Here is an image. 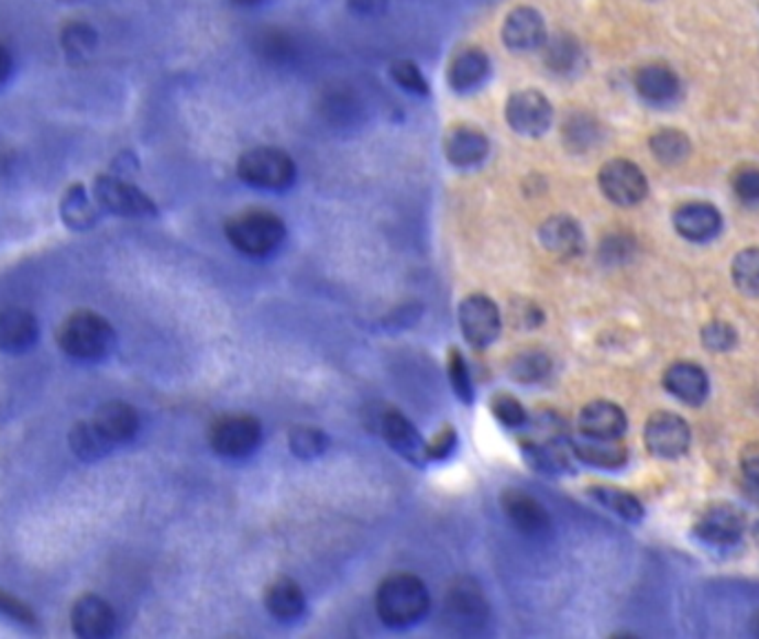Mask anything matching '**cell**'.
Wrapping results in <instances>:
<instances>
[{"label":"cell","mask_w":759,"mask_h":639,"mask_svg":"<svg viewBox=\"0 0 759 639\" xmlns=\"http://www.w3.org/2000/svg\"><path fill=\"white\" fill-rule=\"evenodd\" d=\"M431 606L425 582L411 573H398L380 584L375 593V610L380 621L403 628L420 621Z\"/></svg>","instance_id":"6da1fadb"},{"label":"cell","mask_w":759,"mask_h":639,"mask_svg":"<svg viewBox=\"0 0 759 639\" xmlns=\"http://www.w3.org/2000/svg\"><path fill=\"white\" fill-rule=\"evenodd\" d=\"M455 447V431L444 427L431 442H427V462L429 460H447Z\"/></svg>","instance_id":"7dc6e473"},{"label":"cell","mask_w":759,"mask_h":639,"mask_svg":"<svg viewBox=\"0 0 759 639\" xmlns=\"http://www.w3.org/2000/svg\"><path fill=\"white\" fill-rule=\"evenodd\" d=\"M327 447H329V440L320 429L296 427L289 433V449L302 460H314V458L322 455L327 451Z\"/></svg>","instance_id":"ab89813d"},{"label":"cell","mask_w":759,"mask_h":639,"mask_svg":"<svg viewBox=\"0 0 759 639\" xmlns=\"http://www.w3.org/2000/svg\"><path fill=\"white\" fill-rule=\"evenodd\" d=\"M733 280L737 289L746 296L759 298V249L750 246L735 255Z\"/></svg>","instance_id":"d6a6232c"},{"label":"cell","mask_w":759,"mask_h":639,"mask_svg":"<svg viewBox=\"0 0 759 639\" xmlns=\"http://www.w3.org/2000/svg\"><path fill=\"white\" fill-rule=\"evenodd\" d=\"M540 240L544 249L562 261L575 258L584 249V235L580 224L569 216H553L540 227Z\"/></svg>","instance_id":"44dd1931"},{"label":"cell","mask_w":759,"mask_h":639,"mask_svg":"<svg viewBox=\"0 0 759 639\" xmlns=\"http://www.w3.org/2000/svg\"><path fill=\"white\" fill-rule=\"evenodd\" d=\"M392 76H394V80H396L403 89H407V91L422 93V96L429 93V82H427V78L422 76L420 67H418L416 63H411V60H396V63L392 65Z\"/></svg>","instance_id":"ee69618b"},{"label":"cell","mask_w":759,"mask_h":639,"mask_svg":"<svg viewBox=\"0 0 759 639\" xmlns=\"http://www.w3.org/2000/svg\"><path fill=\"white\" fill-rule=\"evenodd\" d=\"M444 156L453 167H475L488 156V139L471 124H458L444 139Z\"/></svg>","instance_id":"e0dca14e"},{"label":"cell","mask_w":759,"mask_h":639,"mask_svg":"<svg viewBox=\"0 0 759 639\" xmlns=\"http://www.w3.org/2000/svg\"><path fill=\"white\" fill-rule=\"evenodd\" d=\"M702 342H704L706 349L722 353V351H728V349L735 346L737 333H735V329H733L730 324H726V322H711V324H706L704 331H702Z\"/></svg>","instance_id":"f6af8a7d"},{"label":"cell","mask_w":759,"mask_h":639,"mask_svg":"<svg viewBox=\"0 0 759 639\" xmlns=\"http://www.w3.org/2000/svg\"><path fill=\"white\" fill-rule=\"evenodd\" d=\"M757 540H759V527H757Z\"/></svg>","instance_id":"11a10c76"},{"label":"cell","mask_w":759,"mask_h":639,"mask_svg":"<svg viewBox=\"0 0 759 639\" xmlns=\"http://www.w3.org/2000/svg\"><path fill=\"white\" fill-rule=\"evenodd\" d=\"M91 422L111 447L130 442L139 433V427H141V418H139L136 409L127 403L102 405L96 411Z\"/></svg>","instance_id":"ac0fdd59"},{"label":"cell","mask_w":759,"mask_h":639,"mask_svg":"<svg viewBox=\"0 0 759 639\" xmlns=\"http://www.w3.org/2000/svg\"><path fill=\"white\" fill-rule=\"evenodd\" d=\"M224 233L240 253L251 255V258H263L283 244L287 229L276 213L251 209L227 220Z\"/></svg>","instance_id":"7a4b0ae2"},{"label":"cell","mask_w":759,"mask_h":639,"mask_svg":"<svg viewBox=\"0 0 759 639\" xmlns=\"http://www.w3.org/2000/svg\"><path fill=\"white\" fill-rule=\"evenodd\" d=\"M602 255L608 263H622L626 255L632 251V242L626 235H610L604 240V244L600 246Z\"/></svg>","instance_id":"c3c4849f"},{"label":"cell","mask_w":759,"mask_h":639,"mask_svg":"<svg viewBox=\"0 0 759 639\" xmlns=\"http://www.w3.org/2000/svg\"><path fill=\"white\" fill-rule=\"evenodd\" d=\"M265 606L276 619L294 621L305 613L307 599L298 582L292 577H278L265 591Z\"/></svg>","instance_id":"4316f807"},{"label":"cell","mask_w":759,"mask_h":639,"mask_svg":"<svg viewBox=\"0 0 759 639\" xmlns=\"http://www.w3.org/2000/svg\"><path fill=\"white\" fill-rule=\"evenodd\" d=\"M233 3H238V5H256V3H261V0H233Z\"/></svg>","instance_id":"f5cc1de1"},{"label":"cell","mask_w":759,"mask_h":639,"mask_svg":"<svg viewBox=\"0 0 759 639\" xmlns=\"http://www.w3.org/2000/svg\"><path fill=\"white\" fill-rule=\"evenodd\" d=\"M460 329L466 342L475 349H484L499 335L502 316L497 305L482 294H473L460 305Z\"/></svg>","instance_id":"30bf717a"},{"label":"cell","mask_w":759,"mask_h":639,"mask_svg":"<svg viewBox=\"0 0 759 639\" xmlns=\"http://www.w3.org/2000/svg\"><path fill=\"white\" fill-rule=\"evenodd\" d=\"M253 45H256V54L272 65H287L298 56L296 38L280 27H267L258 32Z\"/></svg>","instance_id":"4dcf8cb0"},{"label":"cell","mask_w":759,"mask_h":639,"mask_svg":"<svg viewBox=\"0 0 759 639\" xmlns=\"http://www.w3.org/2000/svg\"><path fill=\"white\" fill-rule=\"evenodd\" d=\"M529 464L549 475H562L571 471V455L564 449V438L558 440H531L522 447Z\"/></svg>","instance_id":"f1b7e54d"},{"label":"cell","mask_w":759,"mask_h":639,"mask_svg":"<svg viewBox=\"0 0 759 639\" xmlns=\"http://www.w3.org/2000/svg\"><path fill=\"white\" fill-rule=\"evenodd\" d=\"M0 613H6L12 619L23 621V624H34L36 621V615L28 608V604H23L21 599H16V597H12V595H8L3 591H0Z\"/></svg>","instance_id":"681fc988"},{"label":"cell","mask_w":759,"mask_h":639,"mask_svg":"<svg viewBox=\"0 0 759 639\" xmlns=\"http://www.w3.org/2000/svg\"><path fill=\"white\" fill-rule=\"evenodd\" d=\"M488 69H491L488 56L477 47H469L451 60L447 80L455 91H471L486 80Z\"/></svg>","instance_id":"484cf974"},{"label":"cell","mask_w":759,"mask_h":639,"mask_svg":"<svg viewBox=\"0 0 759 639\" xmlns=\"http://www.w3.org/2000/svg\"><path fill=\"white\" fill-rule=\"evenodd\" d=\"M744 516L733 504L708 506L695 522V536L713 549H733L744 536Z\"/></svg>","instance_id":"8fae6325"},{"label":"cell","mask_w":759,"mask_h":639,"mask_svg":"<svg viewBox=\"0 0 759 639\" xmlns=\"http://www.w3.org/2000/svg\"><path fill=\"white\" fill-rule=\"evenodd\" d=\"M61 211H63V218H65L67 227L78 229V231L91 227V222L96 220V211H94L91 202L87 200L82 185H74V187L65 194Z\"/></svg>","instance_id":"d590c367"},{"label":"cell","mask_w":759,"mask_h":639,"mask_svg":"<svg viewBox=\"0 0 759 639\" xmlns=\"http://www.w3.org/2000/svg\"><path fill=\"white\" fill-rule=\"evenodd\" d=\"M664 387L684 405L700 407L708 398V377L693 362H678L664 373Z\"/></svg>","instance_id":"ffe728a7"},{"label":"cell","mask_w":759,"mask_h":639,"mask_svg":"<svg viewBox=\"0 0 759 639\" xmlns=\"http://www.w3.org/2000/svg\"><path fill=\"white\" fill-rule=\"evenodd\" d=\"M491 411H493L495 420L499 425H504L506 429H522L529 422L525 405L512 394H504V392L495 394L491 398Z\"/></svg>","instance_id":"f35d334b"},{"label":"cell","mask_w":759,"mask_h":639,"mask_svg":"<svg viewBox=\"0 0 759 639\" xmlns=\"http://www.w3.org/2000/svg\"><path fill=\"white\" fill-rule=\"evenodd\" d=\"M98 41L96 30L87 21H67L61 30L63 49L72 56H87L94 52Z\"/></svg>","instance_id":"74e56055"},{"label":"cell","mask_w":759,"mask_h":639,"mask_svg":"<svg viewBox=\"0 0 759 639\" xmlns=\"http://www.w3.org/2000/svg\"><path fill=\"white\" fill-rule=\"evenodd\" d=\"M588 495L602 504L610 514H615L617 518L626 520V522H640L645 518V506L642 502L617 486H591Z\"/></svg>","instance_id":"f546056e"},{"label":"cell","mask_w":759,"mask_h":639,"mask_svg":"<svg viewBox=\"0 0 759 639\" xmlns=\"http://www.w3.org/2000/svg\"><path fill=\"white\" fill-rule=\"evenodd\" d=\"M597 180H600L602 194L619 207L638 205L649 194V183H647L642 169L638 165H632L630 161H624V158H615V161L606 163L600 169Z\"/></svg>","instance_id":"ba28073f"},{"label":"cell","mask_w":759,"mask_h":639,"mask_svg":"<svg viewBox=\"0 0 759 639\" xmlns=\"http://www.w3.org/2000/svg\"><path fill=\"white\" fill-rule=\"evenodd\" d=\"M447 373H449V382L453 387V394L464 403L471 405L473 403V385H471V373H469V364L464 360V355L460 353V349H451L449 357H447Z\"/></svg>","instance_id":"60d3db41"},{"label":"cell","mask_w":759,"mask_h":639,"mask_svg":"<svg viewBox=\"0 0 759 639\" xmlns=\"http://www.w3.org/2000/svg\"><path fill=\"white\" fill-rule=\"evenodd\" d=\"M10 74H12V54L6 47V43H0V85L8 80Z\"/></svg>","instance_id":"816d5d0a"},{"label":"cell","mask_w":759,"mask_h":639,"mask_svg":"<svg viewBox=\"0 0 759 639\" xmlns=\"http://www.w3.org/2000/svg\"><path fill=\"white\" fill-rule=\"evenodd\" d=\"M349 8L360 16H375L383 14L387 8V0H346Z\"/></svg>","instance_id":"f907efd6"},{"label":"cell","mask_w":759,"mask_h":639,"mask_svg":"<svg viewBox=\"0 0 759 639\" xmlns=\"http://www.w3.org/2000/svg\"><path fill=\"white\" fill-rule=\"evenodd\" d=\"M111 324L94 311H76L58 329L61 349L76 360H100L113 346Z\"/></svg>","instance_id":"3957f363"},{"label":"cell","mask_w":759,"mask_h":639,"mask_svg":"<svg viewBox=\"0 0 759 639\" xmlns=\"http://www.w3.org/2000/svg\"><path fill=\"white\" fill-rule=\"evenodd\" d=\"M263 440L261 422L251 416H227L213 422L209 431V444L211 449L231 460H240L251 455L258 449Z\"/></svg>","instance_id":"8992f818"},{"label":"cell","mask_w":759,"mask_h":639,"mask_svg":"<svg viewBox=\"0 0 759 639\" xmlns=\"http://www.w3.org/2000/svg\"><path fill=\"white\" fill-rule=\"evenodd\" d=\"M580 431L582 436H588V438L619 440L626 431V416L617 405L606 403V400H595L582 409Z\"/></svg>","instance_id":"7402d4cb"},{"label":"cell","mask_w":759,"mask_h":639,"mask_svg":"<svg viewBox=\"0 0 759 639\" xmlns=\"http://www.w3.org/2000/svg\"><path fill=\"white\" fill-rule=\"evenodd\" d=\"M235 169L242 183L270 191H283L292 187L296 178L294 158L276 147H256L244 152Z\"/></svg>","instance_id":"277c9868"},{"label":"cell","mask_w":759,"mask_h":639,"mask_svg":"<svg viewBox=\"0 0 759 639\" xmlns=\"http://www.w3.org/2000/svg\"><path fill=\"white\" fill-rule=\"evenodd\" d=\"M362 100L351 87H331L322 93L320 111L333 126H351L362 120Z\"/></svg>","instance_id":"83f0119b"},{"label":"cell","mask_w":759,"mask_h":639,"mask_svg":"<svg viewBox=\"0 0 759 639\" xmlns=\"http://www.w3.org/2000/svg\"><path fill=\"white\" fill-rule=\"evenodd\" d=\"M651 152L662 165H680L691 152V141L678 130H662L651 139Z\"/></svg>","instance_id":"836d02e7"},{"label":"cell","mask_w":759,"mask_h":639,"mask_svg":"<svg viewBox=\"0 0 759 639\" xmlns=\"http://www.w3.org/2000/svg\"><path fill=\"white\" fill-rule=\"evenodd\" d=\"M506 122L512 130L527 139H538L549 132L553 122V107L544 93L538 89L516 91L504 107Z\"/></svg>","instance_id":"52a82bcc"},{"label":"cell","mask_w":759,"mask_h":639,"mask_svg":"<svg viewBox=\"0 0 759 639\" xmlns=\"http://www.w3.org/2000/svg\"><path fill=\"white\" fill-rule=\"evenodd\" d=\"M94 196L105 209L118 216H156V205L145 191L116 176H98L94 180Z\"/></svg>","instance_id":"9c48e42d"},{"label":"cell","mask_w":759,"mask_h":639,"mask_svg":"<svg viewBox=\"0 0 759 639\" xmlns=\"http://www.w3.org/2000/svg\"><path fill=\"white\" fill-rule=\"evenodd\" d=\"M547 36L544 19L534 8H516L502 25V41L512 52H536Z\"/></svg>","instance_id":"5bb4252c"},{"label":"cell","mask_w":759,"mask_h":639,"mask_svg":"<svg viewBox=\"0 0 759 639\" xmlns=\"http://www.w3.org/2000/svg\"><path fill=\"white\" fill-rule=\"evenodd\" d=\"M678 233L691 242L713 240L722 229L719 211L708 202H689L673 213Z\"/></svg>","instance_id":"d6986e66"},{"label":"cell","mask_w":759,"mask_h":639,"mask_svg":"<svg viewBox=\"0 0 759 639\" xmlns=\"http://www.w3.org/2000/svg\"><path fill=\"white\" fill-rule=\"evenodd\" d=\"M116 615L98 595H82L72 608V628L82 639H105L113 632Z\"/></svg>","instance_id":"2e32d148"},{"label":"cell","mask_w":759,"mask_h":639,"mask_svg":"<svg viewBox=\"0 0 759 639\" xmlns=\"http://www.w3.org/2000/svg\"><path fill=\"white\" fill-rule=\"evenodd\" d=\"M36 318L19 307L0 311V349L8 353H21L36 342Z\"/></svg>","instance_id":"603a6c76"},{"label":"cell","mask_w":759,"mask_h":639,"mask_svg":"<svg viewBox=\"0 0 759 639\" xmlns=\"http://www.w3.org/2000/svg\"><path fill=\"white\" fill-rule=\"evenodd\" d=\"M564 139L573 150H588L597 141V122L578 113L566 122Z\"/></svg>","instance_id":"b9f144b4"},{"label":"cell","mask_w":759,"mask_h":639,"mask_svg":"<svg viewBox=\"0 0 759 639\" xmlns=\"http://www.w3.org/2000/svg\"><path fill=\"white\" fill-rule=\"evenodd\" d=\"M571 451L580 462L595 469H604V471L622 469L628 462V451L624 444H619V440L582 436L573 442Z\"/></svg>","instance_id":"cb8c5ba5"},{"label":"cell","mask_w":759,"mask_h":639,"mask_svg":"<svg viewBox=\"0 0 759 639\" xmlns=\"http://www.w3.org/2000/svg\"><path fill=\"white\" fill-rule=\"evenodd\" d=\"M551 371V360L542 351H522L514 357L512 362V377L525 385H534L549 375Z\"/></svg>","instance_id":"8d00e7d4"},{"label":"cell","mask_w":759,"mask_h":639,"mask_svg":"<svg viewBox=\"0 0 759 639\" xmlns=\"http://www.w3.org/2000/svg\"><path fill=\"white\" fill-rule=\"evenodd\" d=\"M636 89L651 104H669L680 93V78L667 65H647L636 74Z\"/></svg>","instance_id":"d4e9b609"},{"label":"cell","mask_w":759,"mask_h":639,"mask_svg":"<svg viewBox=\"0 0 759 639\" xmlns=\"http://www.w3.org/2000/svg\"><path fill=\"white\" fill-rule=\"evenodd\" d=\"M69 444L74 453L87 462L102 458L111 449V444L100 436L94 422H78L69 433Z\"/></svg>","instance_id":"e575fe53"},{"label":"cell","mask_w":759,"mask_h":639,"mask_svg":"<svg viewBox=\"0 0 759 639\" xmlns=\"http://www.w3.org/2000/svg\"><path fill=\"white\" fill-rule=\"evenodd\" d=\"M752 628H755V632L759 635V613L755 615V619H752Z\"/></svg>","instance_id":"db71d44e"},{"label":"cell","mask_w":759,"mask_h":639,"mask_svg":"<svg viewBox=\"0 0 759 639\" xmlns=\"http://www.w3.org/2000/svg\"><path fill=\"white\" fill-rule=\"evenodd\" d=\"M502 510L506 520L514 525L516 531L529 538H538L551 531L549 510L527 491L509 488L502 493Z\"/></svg>","instance_id":"4fadbf2b"},{"label":"cell","mask_w":759,"mask_h":639,"mask_svg":"<svg viewBox=\"0 0 759 639\" xmlns=\"http://www.w3.org/2000/svg\"><path fill=\"white\" fill-rule=\"evenodd\" d=\"M380 433H383V438L396 453H400L409 462H427V442L422 440L420 431L411 425V420L400 411L389 409L380 416Z\"/></svg>","instance_id":"9a60e30c"},{"label":"cell","mask_w":759,"mask_h":639,"mask_svg":"<svg viewBox=\"0 0 759 639\" xmlns=\"http://www.w3.org/2000/svg\"><path fill=\"white\" fill-rule=\"evenodd\" d=\"M733 189L739 200L748 205L759 202V169L757 167H746L733 178Z\"/></svg>","instance_id":"bcb514c9"},{"label":"cell","mask_w":759,"mask_h":639,"mask_svg":"<svg viewBox=\"0 0 759 639\" xmlns=\"http://www.w3.org/2000/svg\"><path fill=\"white\" fill-rule=\"evenodd\" d=\"M444 619L460 632H477L488 619V602L471 577L455 580L444 597Z\"/></svg>","instance_id":"5b68a950"},{"label":"cell","mask_w":759,"mask_h":639,"mask_svg":"<svg viewBox=\"0 0 759 639\" xmlns=\"http://www.w3.org/2000/svg\"><path fill=\"white\" fill-rule=\"evenodd\" d=\"M544 60L547 65L556 71V74H569L578 67L580 58H582V49L578 45V41L571 34H556V36H547L544 45Z\"/></svg>","instance_id":"1f68e13d"},{"label":"cell","mask_w":759,"mask_h":639,"mask_svg":"<svg viewBox=\"0 0 759 639\" xmlns=\"http://www.w3.org/2000/svg\"><path fill=\"white\" fill-rule=\"evenodd\" d=\"M744 491L752 502H759V444H748L739 458Z\"/></svg>","instance_id":"7bdbcfd3"},{"label":"cell","mask_w":759,"mask_h":639,"mask_svg":"<svg viewBox=\"0 0 759 639\" xmlns=\"http://www.w3.org/2000/svg\"><path fill=\"white\" fill-rule=\"evenodd\" d=\"M647 449L662 460H675L689 451L691 429L684 418L660 411L649 418L645 429Z\"/></svg>","instance_id":"7c38bea8"}]
</instances>
